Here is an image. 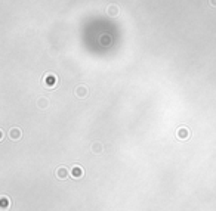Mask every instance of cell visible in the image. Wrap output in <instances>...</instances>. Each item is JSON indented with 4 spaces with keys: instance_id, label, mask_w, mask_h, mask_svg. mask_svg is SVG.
<instances>
[{
    "instance_id": "8992f818",
    "label": "cell",
    "mask_w": 216,
    "mask_h": 211,
    "mask_svg": "<svg viewBox=\"0 0 216 211\" xmlns=\"http://www.w3.org/2000/svg\"><path fill=\"white\" fill-rule=\"evenodd\" d=\"M76 95H77V98H86L88 96V89L84 86H79L76 89Z\"/></svg>"
},
{
    "instance_id": "277c9868",
    "label": "cell",
    "mask_w": 216,
    "mask_h": 211,
    "mask_svg": "<svg viewBox=\"0 0 216 211\" xmlns=\"http://www.w3.org/2000/svg\"><path fill=\"white\" fill-rule=\"evenodd\" d=\"M45 84H46V87H55V84H56V77L52 75V74L46 75V77H45Z\"/></svg>"
},
{
    "instance_id": "ba28073f",
    "label": "cell",
    "mask_w": 216,
    "mask_h": 211,
    "mask_svg": "<svg viewBox=\"0 0 216 211\" xmlns=\"http://www.w3.org/2000/svg\"><path fill=\"white\" fill-rule=\"evenodd\" d=\"M107 12L110 13V15H113V16H116L117 13H118V7L117 6H114V5H111L108 9H107Z\"/></svg>"
},
{
    "instance_id": "9c48e42d",
    "label": "cell",
    "mask_w": 216,
    "mask_h": 211,
    "mask_svg": "<svg viewBox=\"0 0 216 211\" xmlns=\"http://www.w3.org/2000/svg\"><path fill=\"white\" fill-rule=\"evenodd\" d=\"M92 151H93V152H96V154L102 152V145H101V143H95V145L92 146Z\"/></svg>"
},
{
    "instance_id": "8fae6325",
    "label": "cell",
    "mask_w": 216,
    "mask_h": 211,
    "mask_svg": "<svg viewBox=\"0 0 216 211\" xmlns=\"http://www.w3.org/2000/svg\"><path fill=\"white\" fill-rule=\"evenodd\" d=\"M210 5H213V6H216V0H210Z\"/></svg>"
},
{
    "instance_id": "7a4b0ae2",
    "label": "cell",
    "mask_w": 216,
    "mask_h": 211,
    "mask_svg": "<svg viewBox=\"0 0 216 211\" xmlns=\"http://www.w3.org/2000/svg\"><path fill=\"white\" fill-rule=\"evenodd\" d=\"M56 176L61 180H65V179H68L71 176V173H68V170L65 168V167H59V168L56 170Z\"/></svg>"
},
{
    "instance_id": "30bf717a",
    "label": "cell",
    "mask_w": 216,
    "mask_h": 211,
    "mask_svg": "<svg viewBox=\"0 0 216 211\" xmlns=\"http://www.w3.org/2000/svg\"><path fill=\"white\" fill-rule=\"evenodd\" d=\"M46 105H47V101H46V99H43V98L39 99V106H40V108H45Z\"/></svg>"
},
{
    "instance_id": "3957f363",
    "label": "cell",
    "mask_w": 216,
    "mask_h": 211,
    "mask_svg": "<svg viewBox=\"0 0 216 211\" xmlns=\"http://www.w3.org/2000/svg\"><path fill=\"white\" fill-rule=\"evenodd\" d=\"M176 136L179 137V139H188L189 136H191V133H189V130L188 128H185V127H181V128H178V131H176Z\"/></svg>"
},
{
    "instance_id": "5b68a950",
    "label": "cell",
    "mask_w": 216,
    "mask_h": 211,
    "mask_svg": "<svg viewBox=\"0 0 216 211\" xmlns=\"http://www.w3.org/2000/svg\"><path fill=\"white\" fill-rule=\"evenodd\" d=\"M9 136H11V139H13V140H18V139H21V130L18 128V127H13V128H11V131H9Z\"/></svg>"
},
{
    "instance_id": "52a82bcc",
    "label": "cell",
    "mask_w": 216,
    "mask_h": 211,
    "mask_svg": "<svg viewBox=\"0 0 216 211\" xmlns=\"http://www.w3.org/2000/svg\"><path fill=\"white\" fill-rule=\"evenodd\" d=\"M7 207H9V201H7L6 196H2L0 198V208L5 211V210H7Z\"/></svg>"
},
{
    "instance_id": "6da1fadb",
    "label": "cell",
    "mask_w": 216,
    "mask_h": 211,
    "mask_svg": "<svg viewBox=\"0 0 216 211\" xmlns=\"http://www.w3.org/2000/svg\"><path fill=\"white\" fill-rule=\"evenodd\" d=\"M83 174H84V170L82 168V167H79V165H74L71 168V177H74V179L83 177Z\"/></svg>"
}]
</instances>
